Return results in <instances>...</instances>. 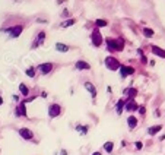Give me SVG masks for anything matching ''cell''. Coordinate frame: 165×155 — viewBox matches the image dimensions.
Masks as SVG:
<instances>
[{
	"label": "cell",
	"instance_id": "6da1fadb",
	"mask_svg": "<svg viewBox=\"0 0 165 155\" xmlns=\"http://www.w3.org/2000/svg\"><path fill=\"white\" fill-rule=\"evenodd\" d=\"M105 66H107L108 69H111V70H117V69H120V67H121V64H120L116 59H112V57H107V59H105Z\"/></svg>",
	"mask_w": 165,
	"mask_h": 155
},
{
	"label": "cell",
	"instance_id": "7a4b0ae2",
	"mask_svg": "<svg viewBox=\"0 0 165 155\" xmlns=\"http://www.w3.org/2000/svg\"><path fill=\"white\" fill-rule=\"evenodd\" d=\"M107 45H108V50L110 51H120L123 48V43H118L116 40H107Z\"/></svg>",
	"mask_w": 165,
	"mask_h": 155
},
{
	"label": "cell",
	"instance_id": "3957f363",
	"mask_svg": "<svg viewBox=\"0 0 165 155\" xmlns=\"http://www.w3.org/2000/svg\"><path fill=\"white\" fill-rule=\"evenodd\" d=\"M60 114V106L59 104H51L48 108V116L50 117H57Z\"/></svg>",
	"mask_w": 165,
	"mask_h": 155
},
{
	"label": "cell",
	"instance_id": "277c9868",
	"mask_svg": "<svg viewBox=\"0 0 165 155\" xmlns=\"http://www.w3.org/2000/svg\"><path fill=\"white\" fill-rule=\"evenodd\" d=\"M19 135H21L23 139H27V140H29V139L34 138V133L29 130V129H27V127H22L21 130H19Z\"/></svg>",
	"mask_w": 165,
	"mask_h": 155
},
{
	"label": "cell",
	"instance_id": "5b68a950",
	"mask_svg": "<svg viewBox=\"0 0 165 155\" xmlns=\"http://www.w3.org/2000/svg\"><path fill=\"white\" fill-rule=\"evenodd\" d=\"M22 29H23V27H22V25H16V27H13V28H12V29H7V31L10 32L12 38H18V37L21 35Z\"/></svg>",
	"mask_w": 165,
	"mask_h": 155
},
{
	"label": "cell",
	"instance_id": "8992f818",
	"mask_svg": "<svg viewBox=\"0 0 165 155\" xmlns=\"http://www.w3.org/2000/svg\"><path fill=\"white\" fill-rule=\"evenodd\" d=\"M92 43L96 47L101 45V43H102V37H101V34L98 32V29H95V32H92Z\"/></svg>",
	"mask_w": 165,
	"mask_h": 155
},
{
	"label": "cell",
	"instance_id": "52a82bcc",
	"mask_svg": "<svg viewBox=\"0 0 165 155\" xmlns=\"http://www.w3.org/2000/svg\"><path fill=\"white\" fill-rule=\"evenodd\" d=\"M133 72H134V69H133V67H129V66H123V64H121V67H120V73H121V76H123V78H126V76L132 75Z\"/></svg>",
	"mask_w": 165,
	"mask_h": 155
},
{
	"label": "cell",
	"instance_id": "ba28073f",
	"mask_svg": "<svg viewBox=\"0 0 165 155\" xmlns=\"http://www.w3.org/2000/svg\"><path fill=\"white\" fill-rule=\"evenodd\" d=\"M53 69V64L51 63H44V64H40V70L43 73H50Z\"/></svg>",
	"mask_w": 165,
	"mask_h": 155
},
{
	"label": "cell",
	"instance_id": "9c48e42d",
	"mask_svg": "<svg viewBox=\"0 0 165 155\" xmlns=\"http://www.w3.org/2000/svg\"><path fill=\"white\" fill-rule=\"evenodd\" d=\"M85 88L91 92V95H92V97H96V89H95V86H94L91 82H86V84H85Z\"/></svg>",
	"mask_w": 165,
	"mask_h": 155
},
{
	"label": "cell",
	"instance_id": "30bf717a",
	"mask_svg": "<svg viewBox=\"0 0 165 155\" xmlns=\"http://www.w3.org/2000/svg\"><path fill=\"white\" fill-rule=\"evenodd\" d=\"M126 110H127V111H133V110H136L137 108V106H136V102L133 101V100H130V101H127V102H126Z\"/></svg>",
	"mask_w": 165,
	"mask_h": 155
},
{
	"label": "cell",
	"instance_id": "8fae6325",
	"mask_svg": "<svg viewBox=\"0 0 165 155\" xmlns=\"http://www.w3.org/2000/svg\"><path fill=\"white\" fill-rule=\"evenodd\" d=\"M16 116H27V110H25V102H21L16 110Z\"/></svg>",
	"mask_w": 165,
	"mask_h": 155
},
{
	"label": "cell",
	"instance_id": "7c38bea8",
	"mask_svg": "<svg viewBox=\"0 0 165 155\" xmlns=\"http://www.w3.org/2000/svg\"><path fill=\"white\" fill-rule=\"evenodd\" d=\"M152 53H155V54H158L159 57H165V51H164L162 48L156 47V45H152Z\"/></svg>",
	"mask_w": 165,
	"mask_h": 155
},
{
	"label": "cell",
	"instance_id": "4fadbf2b",
	"mask_svg": "<svg viewBox=\"0 0 165 155\" xmlns=\"http://www.w3.org/2000/svg\"><path fill=\"white\" fill-rule=\"evenodd\" d=\"M76 69H91V66L86 61L79 60V61H76Z\"/></svg>",
	"mask_w": 165,
	"mask_h": 155
},
{
	"label": "cell",
	"instance_id": "5bb4252c",
	"mask_svg": "<svg viewBox=\"0 0 165 155\" xmlns=\"http://www.w3.org/2000/svg\"><path fill=\"white\" fill-rule=\"evenodd\" d=\"M161 129H162V126H159V124H158V126H152V127L148 129V133H149V135H156Z\"/></svg>",
	"mask_w": 165,
	"mask_h": 155
},
{
	"label": "cell",
	"instance_id": "9a60e30c",
	"mask_svg": "<svg viewBox=\"0 0 165 155\" xmlns=\"http://www.w3.org/2000/svg\"><path fill=\"white\" fill-rule=\"evenodd\" d=\"M56 50H57V51H61V53H66V51H69V47H67L66 44L57 43V44H56Z\"/></svg>",
	"mask_w": 165,
	"mask_h": 155
},
{
	"label": "cell",
	"instance_id": "2e32d148",
	"mask_svg": "<svg viewBox=\"0 0 165 155\" xmlns=\"http://www.w3.org/2000/svg\"><path fill=\"white\" fill-rule=\"evenodd\" d=\"M127 123H129V127H130V129H134V127H136V124H137V119L132 116V117H129V119H127Z\"/></svg>",
	"mask_w": 165,
	"mask_h": 155
},
{
	"label": "cell",
	"instance_id": "e0dca14e",
	"mask_svg": "<svg viewBox=\"0 0 165 155\" xmlns=\"http://www.w3.org/2000/svg\"><path fill=\"white\" fill-rule=\"evenodd\" d=\"M136 94H137V91L134 88H130V89H126V95H129L130 97V100H133L134 97H136Z\"/></svg>",
	"mask_w": 165,
	"mask_h": 155
},
{
	"label": "cell",
	"instance_id": "ac0fdd59",
	"mask_svg": "<svg viewBox=\"0 0 165 155\" xmlns=\"http://www.w3.org/2000/svg\"><path fill=\"white\" fill-rule=\"evenodd\" d=\"M44 38H45V34H44V32H40V34H38V43H37L34 47L40 45V44H43V43H44Z\"/></svg>",
	"mask_w": 165,
	"mask_h": 155
},
{
	"label": "cell",
	"instance_id": "d6986e66",
	"mask_svg": "<svg viewBox=\"0 0 165 155\" xmlns=\"http://www.w3.org/2000/svg\"><path fill=\"white\" fill-rule=\"evenodd\" d=\"M19 91L22 92V95H23V97H27V95H28V88L25 86L23 84H21V85H19Z\"/></svg>",
	"mask_w": 165,
	"mask_h": 155
},
{
	"label": "cell",
	"instance_id": "ffe728a7",
	"mask_svg": "<svg viewBox=\"0 0 165 155\" xmlns=\"http://www.w3.org/2000/svg\"><path fill=\"white\" fill-rule=\"evenodd\" d=\"M76 130H78L81 135H86V132H88V127H86V126H78V127H76Z\"/></svg>",
	"mask_w": 165,
	"mask_h": 155
},
{
	"label": "cell",
	"instance_id": "44dd1931",
	"mask_svg": "<svg viewBox=\"0 0 165 155\" xmlns=\"http://www.w3.org/2000/svg\"><path fill=\"white\" fill-rule=\"evenodd\" d=\"M123 107H124V101L118 100V102H117V114H120L123 111Z\"/></svg>",
	"mask_w": 165,
	"mask_h": 155
},
{
	"label": "cell",
	"instance_id": "7402d4cb",
	"mask_svg": "<svg viewBox=\"0 0 165 155\" xmlns=\"http://www.w3.org/2000/svg\"><path fill=\"white\" fill-rule=\"evenodd\" d=\"M112 146H114V144H112V142H107V144L104 145V149L110 154V152H112Z\"/></svg>",
	"mask_w": 165,
	"mask_h": 155
},
{
	"label": "cell",
	"instance_id": "603a6c76",
	"mask_svg": "<svg viewBox=\"0 0 165 155\" xmlns=\"http://www.w3.org/2000/svg\"><path fill=\"white\" fill-rule=\"evenodd\" d=\"M143 35H145V37H148V38H150L152 35H154V31L149 29V28H143Z\"/></svg>",
	"mask_w": 165,
	"mask_h": 155
},
{
	"label": "cell",
	"instance_id": "cb8c5ba5",
	"mask_svg": "<svg viewBox=\"0 0 165 155\" xmlns=\"http://www.w3.org/2000/svg\"><path fill=\"white\" fill-rule=\"evenodd\" d=\"M73 23H75V19H69V21H66V22H63L61 27H63V28H67V27H70V25H73Z\"/></svg>",
	"mask_w": 165,
	"mask_h": 155
},
{
	"label": "cell",
	"instance_id": "d4e9b609",
	"mask_svg": "<svg viewBox=\"0 0 165 155\" xmlns=\"http://www.w3.org/2000/svg\"><path fill=\"white\" fill-rule=\"evenodd\" d=\"M95 25H96L98 28H101V27H105V25H107V21H102V19H98V21L95 22Z\"/></svg>",
	"mask_w": 165,
	"mask_h": 155
},
{
	"label": "cell",
	"instance_id": "484cf974",
	"mask_svg": "<svg viewBox=\"0 0 165 155\" xmlns=\"http://www.w3.org/2000/svg\"><path fill=\"white\" fill-rule=\"evenodd\" d=\"M27 75H28V76H29V78H32V76H34V75H35V73H34V69H32V67H29V69H28V70H27Z\"/></svg>",
	"mask_w": 165,
	"mask_h": 155
},
{
	"label": "cell",
	"instance_id": "4316f807",
	"mask_svg": "<svg viewBox=\"0 0 165 155\" xmlns=\"http://www.w3.org/2000/svg\"><path fill=\"white\" fill-rule=\"evenodd\" d=\"M136 148H137V149H142V148H143L142 142H136Z\"/></svg>",
	"mask_w": 165,
	"mask_h": 155
},
{
	"label": "cell",
	"instance_id": "83f0119b",
	"mask_svg": "<svg viewBox=\"0 0 165 155\" xmlns=\"http://www.w3.org/2000/svg\"><path fill=\"white\" fill-rule=\"evenodd\" d=\"M139 111H140L142 114H145V107H139Z\"/></svg>",
	"mask_w": 165,
	"mask_h": 155
},
{
	"label": "cell",
	"instance_id": "f1b7e54d",
	"mask_svg": "<svg viewBox=\"0 0 165 155\" xmlns=\"http://www.w3.org/2000/svg\"><path fill=\"white\" fill-rule=\"evenodd\" d=\"M60 155H66V151H61V154Z\"/></svg>",
	"mask_w": 165,
	"mask_h": 155
},
{
	"label": "cell",
	"instance_id": "f546056e",
	"mask_svg": "<svg viewBox=\"0 0 165 155\" xmlns=\"http://www.w3.org/2000/svg\"><path fill=\"white\" fill-rule=\"evenodd\" d=\"M2 104H3V100H2V98H0V106H2Z\"/></svg>",
	"mask_w": 165,
	"mask_h": 155
},
{
	"label": "cell",
	"instance_id": "4dcf8cb0",
	"mask_svg": "<svg viewBox=\"0 0 165 155\" xmlns=\"http://www.w3.org/2000/svg\"><path fill=\"white\" fill-rule=\"evenodd\" d=\"M92 155H101V154H99V152H95V154H92Z\"/></svg>",
	"mask_w": 165,
	"mask_h": 155
}]
</instances>
